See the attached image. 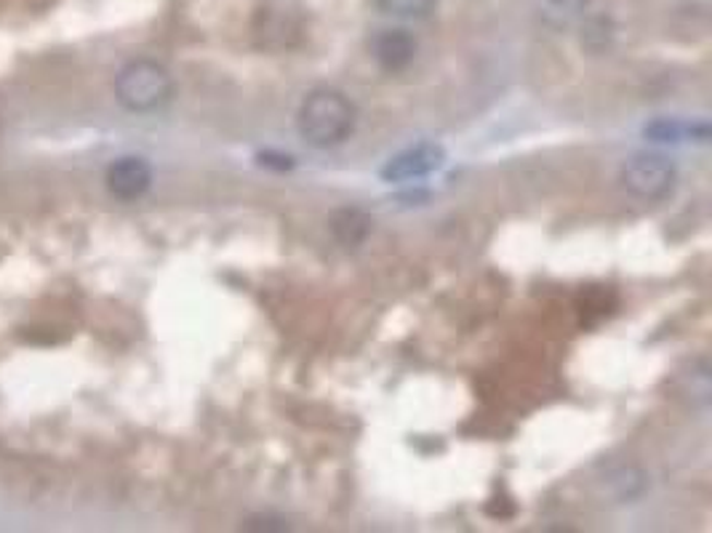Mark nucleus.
<instances>
[{
    "instance_id": "nucleus-1",
    "label": "nucleus",
    "mask_w": 712,
    "mask_h": 533,
    "mask_svg": "<svg viewBox=\"0 0 712 533\" xmlns=\"http://www.w3.org/2000/svg\"><path fill=\"white\" fill-rule=\"evenodd\" d=\"M358 110L342 92L318 88L302 101L297 116L299 134L313 147H337L355 131Z\"/></svg>"
},
{
    "instance_id": "nucleus-2",
    "label": "nucleus",
    "mask_w": 712,
    "mask_h": 533,
    "mask_svg": "<svg viewBox=\"0 0 712 533\" xmlns=\"http://www.w3.org/2000/svg\"><path fill=\"white\" fill-rule=\"evenodd\" d=\"M171 75L149 59H134L116 77V97L131 112L158 110L171 99Z\"/></svg>"
},
{
    "instance_id": "nucleus-3",
    "label": "nucleus",
    "mask_w": 712,
    "mask_h": 533,
    "mask_svg": "<svg viewBox=\"0 0 712 533\" xmlns=\"http://www.w3.org/2000/svg\"><path fill=\"white\" fill-rule=\"evenodd\" d=\"M622 184L640 201H662L675 187V166L664 155H632L622 169Z\"/></svg>"
},
{
    "instance_id": "nucleus-4",
    "label": "nucleus",
    "mask_w": 712,
    "mask_h": 533,
    "mask_svg": "<svg viewBox=\"0 0 712 533\" xmlns=\"http://www.w3.org/2000/svg\"><path fill=\"white\" fill-rule=\"evenodd\" d=\"M443 163H446V149L435 142H419V145L393 155L382 169V179L385 182H409V179L438 171Z\"/></svg>"
},
{
    "instance_id": "nucleus-5",
    "label": "nucleus",
    "mask_w": 712,
    "mask_h": 533,
    "mask_svg": "<svg viewBox=\"0 0 712 533\" xmlns=\"http://www.w3.org/2000/svg\"><path fill=\"white\" fill-rule=\"evenodd\" d=\"M149 182H153V171L142 158H118L107 169V190L118 201H136L147 193Z\"/></svg>"
},
{
    "instance_id": "nucleus-6",
    "label": "nucleus",
    "mask_w": 712,
    "mask_h": 533,
    "mask_svg": "<svg viewBox=\"0 0 712 533\" xmlns=\"http://www.w3.org/2000/svg\"><path fill=\"white\" fill-rule=\"evenodd\" d=\"M374 59L387 73H398V70L409 68L411 59L417 57V40L411 38L406 29H382L371 44Z\"/></svg>"
},
{
    "instance_id": "nucleus-7",
    "label": "nucleus",
    "mask_w": 712,
    "mask_h": 533,
    "mask_svg": "<svg viewBox=\"0 0 712 533\" xmlns=\"http://www.w3.org/2000/svg\"><path fill=\"white\" fill-rule=\"evenodd\" d=\"M369 227H371V219L363 211H358V208H345V211L334 214L331 219L334 235H337L345 245L361 243L363 238L369 235Z\"/></svg>"
},
{
    "instance_id": "nucleus-8",
    "label": "nucleus",
    "mask_w": 712,
    "mask_h": 533,
    "mask_svg": "<svg viewBox=\"0 0 712 533\" xmlns=\"http://www.w3.org/2000/svg\"><path fill=\"white\" fill-rule=\"evenodd\" d=\"M588 0H542V16L553 27H568L584 11Z\"/></svg>"
},
{
    "instance_id": "nucleus-9",
    "label": "nucleus",
    "mask_w": 712,
    "mask_h": 533,
    "mask_svg": "<svg viewBox=\"0 0 712 533\" xmlns=\"http://www.w3.org/2000/svg\"><path fill=\"white\" fill-rule=\"evenodd\" d=\"M376 3L395 16H427L435 0H376Z\"/></svg>"
},
{
    "instance_id": "nucleus-10",
    "label": "nucleus",
    "mask_w": 712,
    "mask_h": 533,
    "mask_svg": "<svg viewBox=\"0 0 712 533\" xmlns=\"http://www.w3.org/2000/svg\"><path fill=\"white\" fill-rule=\"evenodd\" d=\"M680 125L675 121H654L651 125H645V136H649L651 142H678L680 140Z\"/></svg>"
}]
</instances>
